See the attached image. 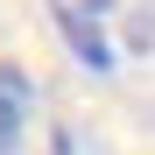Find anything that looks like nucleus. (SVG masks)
Here are the masks:
<instances>
[{
    "mask_svg": "<svg viewBox=\"0 0 155 155\" xmlns=\"http://www.w3.org/2000/svg\"><path fill=\"white\" fill-rule=\"evenodd\" d=\"M113 0H49V21H57V35H64V49L85 71H99V78H113L120 71V42H113Z\"/></svg>",
    "mask_w": 155,
    "mask_h": 155,
    "instance_id": "f257e3e1",
    "label": "nucleus"
},
{
    "mask_svg": "<svg viewBox=\"0 0 155 155\" xmlns=\"http://www.w3.org/2000/svg\"><path fill=\"white\" fill-rule=\"evenodd\" d=\"M28 106H35L28 78H21L14 64H0V155H14V141H21V127H28Z\"/></svg>",
    "mask_w": 155,
    "mask_h": 155,
    "instance_id": "f03ea898",
    "label": "nucleus"
}]
</instances>
